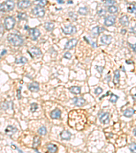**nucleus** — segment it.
Masks as SVG:
<instances>
[{
	"instance_id": "nucleus-17",
	"label": "nucleus",
	"mask_w": 136,
	"mask_h": 153,
	"mask_svg": "<svg viewBox=\"0 0 136 153\" xmlns=\"http://www.w3.org/2000/svg\"><path fill=\"white\" fill-rule=\"evenodd\" d=\"M61 116V111L59 109H55L50 112V117L52 119H59Z\"/></svg>"
},
{
	"instance_id": "nucleus-8",
	"label": "nucleus",
	"mask_w": 136,
	"mask_h": 153,
	"mask_svg": "<svg viewBox=\"0 0 136 153\" xmlns=\"http://www.w3.org/2000/svg\"><path fill=\"white\" fill-rule=\"evenodd\" d=\"M29 35L32 40H36L40 36V31L37 28H31L29 30Z\"/></svg>"
},
{
	"instance_id": "nucleus-53",
	"label": "nucleus",
	"mask_w": 136,
	"mask_h": 153,
	"mask_svg": "<svg viewBox=\"0 0 136 153\" xmlns=\"http://www.w3.org/2000/svg\"><path fill=\"white\" fill-rule=\"evenodd\" d=\"M24 29H25V30H29L30 28L29 27H28L27 25H26V26L24 27Z\"/></svg>"
},
{
	"instance_id": "nucleus-57",
	"label": "nucleus",
	"mask_w": 136,
	"mask_h": 153,
	"mask_svg": "<svg viewBox=\"0 0 136 153\" xmlns=\"http://www.w3.org/2000/svg\"><path fill=\"white\" fill-rule=\"evenodd\" d=\"M122 70H123V71L125 72V67H122Z\"/></svg>"
},
{
	"instance_id": "nucleus-19",
	"label": "nucleus",
	"mask_w": 136,
	"mask_h": 153,
	"mask_svg": "<svg viewBox=\"0 0 136 153\" xmlns=\"http://www.w3.org/2000/svg\"><path fill=\"white\" fill-rule=\"evenodd\" d=\"M60 137L61 139H63V140H69L71 137V133L69 131L65 130L60 133Z\"/></svg>"
},
{
	"instance_id": "nucleus-26",
	"label": "nucleus",
	"mask_w": 136,
	"mask_h": 153,
	"mask_svg": "<svg viewBox=\"0 0 136 153\" xmlns=\"http://www.w3.org/2000/svg\"><path fill=\"white\" fill-rule=\"evenodd\" d=\"M41 142V139L40 137L38 136H35L33 137V148H36L40 144Z\"/></svg>"
},
{
	"instance_id": "nucleus-46",
	"label": "nucleus",
	"mask_w": 136,
	"mask_h": 153,
	"mask_svg": "<svg viewBox=\"0 0 136 153\" xmlns=\"http://www.w3.org/2000/svg\"><path fill=\"white\" fill-rule=\"evenodd\" d=\"M7 53V50L5 49H3L1 51V57H2V56H3L4 55H5Z\"/></svg>"
},
{
	"instance_id": "nucleus-5",
	"label": "nucleus",
	"mask_w": 136,
	"mask_h": 153,
	"mask_svg": "<svg viewBox=\"0 0 136 153\" xmlns=\"http://www.w3.org/2000/svg\"><path fill=\"white\" fill-rule=\"evenodd\" d=\"M62 31L65 35H71L77 32V29L73 25H66L64 27L62 28Z\"/></svg>"
},
{
	"instance_id": "nucleus-24",
	"label": "nucleus",
	"mask_w": 136,
	"mask_h": 153,
	"mask_svg": "<svg viewBox=\"0 0 136 153\" xmlns=\"http://www.w3.org/2000/svg\"><path fill=\"white\" fill-rule=\"evenodd\" d=\"M44 27L45 28V29L48 31H52L54 29V25L53 22H46L44 25Z\"/></svg>"
},
{
	"instance_id": "nucleus-38",
	"label": "nucleus",
	"mask_w": 136,
	"mask_h": 153,
	"mask_svg": "<svg viewBox=\"0 0 136 153\" xmlns=\"http://www.w3.org/2000/svg\"><path fill=\"white\" fill-rule=\"evenodd\" d=\"M116 3L115 1H112V0H108V1H104V4L106 5V6H114V4Z\"/></svg>"
},
{
	"instance_id": "nucleus-21",
	"label": "nucleus",
	"mask_w": 136,
	"mask_h": 153,
	"mask_svg": "<svg viewBox=\"0 0 136 153\" xmlns=\"http://www.w3.org/2000/svg\"><path fill=\"white\" fill-rule=\"evenodd\" d=\"M134 113H135V110H134V109L130 108H127L126 110H125V112H123V116H124L125 117L131 118L133 116V115L134 114Z\"/></svg>"
},
{
	"instance_id": "nucleus-22",
	"label": "nucleus",
	"mask_w": 136,
	"mask_h": 153,
	"mask_svg": "<svg viewBox=\"0 0 136 153\" xmlns=\"http://www.w3.org/2000/svg\"><path fill=\"white\" fill-rule=\"evenodd\" d=\"M47 149L50 153H56L58 150V148H57V145L50 143L47 145Z\"/></svg>"
},
{
	"instance_id": "nucleus-35",
	"label": "nucleus",
	"mask_w": 136,
	"mask_h": 153,
	"mask_svg": "<svg viewBox=\"0 0 136 153\" xmlns=\"http://www.w3.org/2000/svg\"><path fill=\"white\" fill-rule=\"evenodd\" d=\"M97 14H99V16H100V17H103V16L106 15V10L105 9H103V8H100L99 9L97 8Z\"/></svg>"
},
{
	"instance_id": "nucleus-54",
	"label": "nucleus",
	"mask_w": 136,
	"mask_h": 153,
	"mask_svg": "<svg viewBox=\"0 0 136 153\" xmlns=\"http://www.w3.org/2000/svg\"><path fill=\"white\" fill-rule=\"evenodd\" d=\"M16 150H18V151H19V152L20 153H23V151H22L21 150H20V149H19V148H17V147H16Z\"/></svg>"
},
{
	"instance_id": "nucleus-6",
	"label": "nucleus",
	"mask_w": 136,
	"mask_h": 153,
	"mask_svg": "<svg viewBox=\"0 0 136 153\" xmlns=\"http://www.w3.org/2000/svg\"><path fill=\"white\" fill-rule=\"evenodd\" d=\"M27 52H28V53H29L31 57L32 58L35 57H40L42 55V51L38 47H31Z\"/></svg>"
},
{
	"instance_id": "nucleus-55",
	"label": "nucleus",
	"mask_w": 136,
	"mask_h": 153,
	"mask_svg": "<svg viewBox=\"0 0 136 153\" xmlns=\"http://www.w3.org/2000/svg\"><path fill=\"white\" fill-rule=\"evenodd\" d=\"M73 3V2L72 1H68V2H67V3H68V4H72Z\"/></svg>"
},
{
	"instance_id": "nucleus-43",
	"label": "nucleus",
	"mask_w": 136,
	"mask_h": 153,
	"mask_svg": "<svg viewBox=\"0 0 136 153\" xmlns=\"http://www.w3.org/2000/svg\"><path fill=\"white\" fill-rule=\"evenodd\" d=\"M19 88H20L17 90V94H16V96H17V98H18V99H21V91L22 87H20Z\"/></svg>"
},
{
	"instance_id": "nucleus-49",
	"label": "nucleus",
	"mask_w": 136,
	"mask_h": 153,
	"mask_svg": "<svg viewBox=\"0 0 136 153\" xmlns=\"http://www.w3.org/2000/svg\"><path fill=\"white\" fill-rule=\"evenodd\" d=\"M126 63L127 64H133V61L131 60H127L126 61Z\"/></svg>"
},
{
	"instance_id": "nucleus-12",
	"label": "nucleus",
	"mask_w": 136,
	"mask_h": 153,
	"mask_svg": "<svg viewBox=\"0 0 136 153\" xmlns=\"http://www.w3.org/2000/svg\"><path fill=\"white\" fill-rule=\"evenodd\" d=\"M112 37L110 35H106L103 34L101 36L100 42L101 43H102L104 45H109L112 42Z\"/></svg>"
},
{
	"instance_id": "nucleus-32",
	"label": "nucleus",
	"mask_w": 136,
	"mask_h": 153,
	"mask_svg": "<svg viewBox=\"0 0 136 153\" xmlns=\"http://www.w3.org/2000/svg\"><path fill=\"white\" fill-rule=\"evenodd\" d=\"M17 18L19 20H26L27 19V14L24 12H19L17 14Z\"/></svg>"
},
{
	"instance_id": "nucleus-11",
	"label": "nucleus",
	"mask_w": 136,
	"mask_h": 153,
	"mask_svg": "<svg viewBox=\"0 0 136 153\" xmlns=\"http://www.w3.org/2000/svg\"><path fill=\"white\" fill-rule=\"evenodd\" d=\"M28 89L32 93H37L40 90V85L37 82H32L28 85Z\"/></svg>"
},
{
	"instance_id": "nucleus-20",
	"label": "nucleus",
	"mask_w": 136,
	"mask_h": 153,
	"mask_svg": "<svg viewBox=\"0 0 136 153\" xmlns=\"http://www.w3.org/2000/svg\"><path fill=\"white\" fill-rule=\"evenodd\" d=\"M127 11L129 13H134L136 17V3H129L127 5Z\"/></svg>"
},
{
	"instance_id": "nucleus-7",
	"label": "nucleus",
	"mask_w": 136,
	"mask_h": 153,
	"mask_svg": "<svg viewBox=\"0 0 136 153\" xmlns=\"http://www.w3.org/2000/svg\"><path fill=\"white\" fill-rule=\"evenodd\" d=\"M116 22V17L113 15H109L105 18L104 19V25L106 27H111L115 24Z\"/></svg>"
},
{
	"instance_id": "nucleus-39",
	"label": "nucleus",
	"mask_w": 136,
	"mask_h": 153,
	"mask_svg": "<svg viewBox=\"0 0 136 153\" xmlns=\"http://www.w3.org/2000/svg\"><path fill=\"white\" fill-rule=\"evenodd\" d=\"M103 67H102V66H95V69L97 70V71L99 73V74H102L103 73Z\"/></svg>"
},
{
	"instance_id": "nucleus-1",
	"label": "nucleus",
	"mask_w": 136,
	"mask_h": 153,
	"mask_svg": "<svg viewBox=\"0 0 136 153\" xmlns=\"http://www.w3.org/2000/svg\"><path fill=\"white\" fill-rule=\"evenodd\" d=\"M7 40L8 42L10 43L14 46H20L24 43V40L22 38L21 36L15 33L8 34L7 36Z\"/></svg>"
},
{
	"instance_id": "nucleus-3",
	"label": "nucleus",
	"mask_w": 136,
	"mask_h": 153,
	"mask_svg": "<svg viewBox=\"0 0 136 153\" xmlns=\"http://www.w3.org/2000/svg\"><path fill=\"white\" fill-rule=\"evenodd\" d=\"M16 24V20L14 17H11V16H8V17H5L4 19V26L6 30L10 31L11 29H12Z\"/></svg>"
},
{
	"instance_id": "nucleus-52",
	"label": "nucleus",
	"mask_w": 136,
	"mask_h": 153,
	"mask_svg": "<svg viewBox=\"0 0 136 153\" xmlns=\"http://www.w3.org/2000/svg\"><path fill=\"white\" fill-rule=\"evenodd\" d=\"M133 135L136 137V128H135L134 129H133Z\"/></svg>"
},
{
	"instance_id": "nucleus-31",
	"label": "nucleus",
	"mask_w": 136,
	"mask_h": 153,
	"mask_svg": "<svg viewBox=\"0 0 136 153\" xmlns=\"http://www.w3.org/2000/svg\"><path fill=\"white\" fill-rule=\"evenodd\" d=\"M129 148L131 153H136V143L135 142H131L129 146Z\"/></svg>"
},
{
	"instance_id": "nucleus-18",
	"label": "nucleus",
	"mask_w": 136,
	"mask_h": 153,
	"mask_svg": "<svg viewBox=\"0 0 136 153\" xmlns=\"http://www.w3.org/2000/svg\"><path fill=\"white\" fill-rule=\"evenodd\" d=\"M119 22L120 25H122L124 27H128L129 25V17L127 15H123L119 19Z\"/></svg>"
},
{
	"instance_id": "nucleus-28",
	"label": "nucleus",
	"mask_w": 136,
	"mask_h": 153,
	"mask_svg": "<svg viewBox=\"0 0 136 153\" xmlns=\"http://www.w3.org/2000/svg\"><path fill=\"white\" fill-rule=\"evenodd\" d=\"M118 8L116 6H111L108 7V12L110 14H115L118 12Z\"/></svg>"
},
{
	"instance_id": "nucleus-42",
	"label": "nucleus",
	"mask_w": 136,
	"mask_h": 153,
	"mask_svg": "<svg viewBox=\"0 0 136 153\" xmlns=\"http://www.w3.org/2000/svg\"><path fill=\"white\" fill-rule=\"evenodd\" d=\"M102 92H103V89H102L101 87H99L97 88L95 90V93H96V95H99L101 94Z\"/></svg>"
},
{
	"instance_id": "nucleus-23",
	"label": "nucleus",
	"mask_w": 136,
	"mask_h": 153,
	"mask_svg": "<svg viewBox=\"0 0 136 153\" xmlns=\"http://www.w3.org/2000/svg\"><path fill=\"white\" fill-rule=\"evenodd\" d=\"M69 90L71 93L72 94H74V95H78L81 93V88L80 87H78V86H73V87L69 88Z\"/></svg>"
},
{
	"instance_id": "nucleus-36",
	"label": "nucleus",
	"mask_w": 136,
	"mask_h": 153,
	"mask_svg": "<svg viewBox=\"0 0 136 153\" xmlns=\"http://www.w3.org/2000/svg\"><path fill=\"white\" fill-rule=\"evenodd\" d=\"M36 2H38V6H40L41 7H44L48 4V1L46 0H38V1H35Z\"/></svg>"
},
{
	"instance_id": "nucleus-41",
	"label": "nucleus",
	"mask_w": 136,
	"mask_h": 153,
	"mask_svg": "<svg viewBox=\"0 0 136 153\" xmlns=\"http://www.w3.org/2000/svg\"><path fill=\"white\" fill-rule=\"evenodd\" d=\"M9 108V104H8V102H3L1 104V109H3V110H6Z\"/></svg>"
},
{
	"instance_id": "nucleus-29",
	"label": "nucleus",
	"mask_w": 136,
	"mask_h": 153,
	"mask_svg": "<svg viewBox=\"0 0 136 153\" xmlns=\"http://www.w3.org/2000/svg\"><path fill=\"white\" fill-rule=\"evenodd\" d=\"M38 133L40 135H45L47 133V129H46V127L42 126V127H41L38 129Z\"/></svg>"
},
{
	"instance_id": "nucleus-4",
	"label": "nucleus",
	"mask_w": 136,
	"mask_h": 153,
	"mask_svg": "<svg viewBox=\"0 0 136 153\" xmlns=\"http://www.w3.org/2000/svg\"><path fill=\"white\" fill-rule=\"evenodd\" d=\"M31 12H32V14H33V15L37 16V17H41V18L44 17V16L45 15V10H44V9L42 7L38 6V5L32 9Z\"/></svg>"
},
{
	"instance_id": "nucleus-13",
	"label": "nucleus",
	"mask_w": 136,
	"mask_h": 153,
	"mask_svg": "<svg viewBox=\"0 0 136 153\" xmlns=\"http://www.w3.org/2000/svg\"><path fill=\"white\" fill-rule=\"evenodd\" d=\"M105 31V29L103 27H99V26H97V27H93L91 30V33L92 34V36L93 37H97L98 36H99V34L101 33L102 32H103Z\"/></svg>"
},
{
	"instance_id": "nucleus-37",
	"label": "nucleus",
	"mask_w": 136,
	"mask_h": 153,
	"mask_svg": "<svg viewBox=\"0 0 136 153\" xmlns=\"http://www.w3.org/2000/svg\"><path fill=\"white\" fill-rule=\"evenodd\" d=\"M68 15H69V17H70L71 19L73 20L74 21L78 19V15H77L75 12H69L68 13Z\"/></svg>"
},
{
	"instance_id": "nucleus-30",
	"label": "nucleus",
	"mask_w": 136,
	"mask_h": 153,
	"mask_svg": "<svg viewBox=\"0 0 136 153\" xmlns=\"http://www.w3.org/2000/svg\"><path fill=\"white\" fill-rule=\"evenodd\" d=\"M89 12L87 7H80L78 9V13L81 15H87Z\"/></svg>"
},
{
	"instance_id": "nucleus-47",
	"label": "nucleus",
	"mask_w": 136,
	"mask_h": 153,
	"mask_svg": "<svg viewBox=\"0 0 136 153\" xmlns=\"http://www.w3.org/2000/svg\"><path fill=\"white\" fill-rule=\"evenodd\" d=\"M110 91H108V93H107V94H106V95H103L102 96V97H101L100 98H99V100H101V99H103V97H108V96L109 95H110Z\"/></svg>"
},
{
	"instance_id": "nucleus-40",
	"label": "nucleus",
	"mask_w": 136,
	"mask_h": 153,
	"mask_svg": "<svg viewBox=\"0 0 136 153\" xmlns=\"http://www.w3.org/2000/svg\"><path fill=\"white\" fill-rule=\"evenodd\" d=\"M71 57H72V55H71V54L69 52H66L64 54V55H63V58H65V59H71Z\"/></svg>"
},
{
	"instance_id": "nucleus-44",
	"label": "nucleus",
	"mask_w": 136,
	"mask_h": 153,
	"mask_svg": "<svg viewBox=\"0 0 136 153\" xmlns=\"http://www.w3.org/2000/svg\"><path fill=\"white\" fill-rule=\"evenodd\" d=\"M129 46L131 48V49L133 50V51L134 52H136V43L134 44H131V43H129Z\"/></svg>"
},
{
	"instance_id": "nucleus-27",
	"label": "nucleus",
	"mask_w": 136,
	"mask_h": 153,
	"mask_svg": "<svg viewBox=\"0 0 136 153\" xmlns=\"http://www.w3.org/2000/svg\"><path fill=\"white\" fill-rule=\"evenodd\" d=\"M27 61H28V59L25 57H21L19 59H15V63L16 64H21V63L24 64V63H27Z\"/></svg>"
},
{
	"instance_id": "nucleus-16",
	"label": "nucleus",
	"mask_w": 136,
	"mask_h": 153,
	"mask_svg": "<svg viewBox=\"0 0 136 153\" xmlns=\"http://www.w3.org/2000/svg\"><path fill=\"white\" fill-rule=\"evenodd\" d=\"M73 104L78 107H81L84 106L86 103V100L82 97H74L73 99Z\"/></svg>"
},
{
	"instance_id": "nucleus-45",
	"label": "nucleus",
	"mask_w": 136,
	"mask_h": 153,
	"mask_svg": "<svg viewBox=\"0 0 136 153\" xmlns=\"http://www.w3.org/2000/svg\"><path fill=\"white\" fill-rule=\"evenodd\" d=\"M131 31H132L134 34H136V24L135 25V26H134L133 27H132L131 29Z\"/></svg>"
},
{
	"instance_id": "nucleus-34",
	"label": "nucleus",
	"mask_w": 136,
	"mask_h": 153,
	"mask_svg": "<svg viewBox=\"0 0 136 153\" xmlns=\"http://www.w3.org/2000/svg\"><path fill=\"white\" fill-rule=\"evenodd\" d=\"M38 104L36 103H32L31 104V106H30V110L32 113H34V112L38 109Z\"/></svg>"
},
{
	"instance_id": "nucleus-9",
	"label": "nucleus",
	"mask_w": 136,
	"mask_h": 153,
	"mask_svg": "<svg viewBox=\"0 0 136 153\" xmlns=\"http://www.w3.org/2000/svg\"><path fill=\"white\" fill-rule=\"evenodd\" d=\"M78 43V39L72 38L70 39L69 40H68L65 45V50H71L73 48L76 46V44Z\"/></svg>"
},
{
	"instance_id": "nucleus-48",
	"label": "nucleus",
	"mask_w": 136,
	"mask_h": 153,
	"mask_svg": "<svg viewBox=\"0 0 136 153\" xmlns=\"http://www.w3.org/2000/svg\"><path fill=\"white\" fill-rule=\"evenodd\" d=\"M2 34H3V27L2 24H1V36H2Z\"/></svg>"
},
{
	"instance_id": "nucleus-56",
	"label": "nucleus",
	"mask_w": 136,
	"mask_h": 153,
	"mask_svg": "<svg viewBox=\"0 0 136 153\" xmlns=\"http://www.w3.org/2000/svg\"><path fill=\"white\" fill-rule=\"evenodd\" d=\"M133 99L136 101V95H133Z\"/></svg>"
},
{
	"instance_id": "nucleus-15",
	"label": "nucleus",
	"mask_w": 136,
	"mask_h": 153,
	"mask_svg": "<svg viewBox=\"0 0 136 153\" xmlns=\"http://www.w3.org/2000/svg\"><path fill=\"white\" fill-rule=\"evenodd\" d=\"M17 131V128L16 127H14L12 125H8L5 129V133L8 136L12 137L13 135L16 133Z\"/></svg>"
},
{
	"instance_id": "nucleus-33",
	"label": "nucleus",
	"mask_w": 136,
	"mask_h": 153,
	"mask_svg": "<svg viewBox=\"0 0 136 153\" xmlns=\"http://www.w3.org/2000/svg\"><path fill=\"white\" fill-rule=\"evenodd\" d=\"M111 97H110V102H112V103H114V104H115L116 102L117 101V100L118 99V98H119V97L118 96L116 95H114V93H111Z\"/></svg>"
},
{
	"instance_id": "nucleus-25",
	"label": "nucleus",
	"mask_w": 136,
	"mask_h": 153,
	"mask_svg": "<svg viewBox=\"0 0 136 153\" xmlns=\"http://www.w3.org/2000/svg\"><path fill=\"white\" fill-rule=\"evenodd\" d=\"M120 77V71L118 70H116V71H114V79H113V83H114V85H117V84L119 83Z\"/></svg>"
},
{
	"instance_id": "nucleus-14",
	"label": "nucleus",
	"mask_w": 136,
	"mask_h": 153,
	"mask_svg": "<svg viewBox=\"0 0 136 153\" xmlns=\"http://www.w3.org/2000/svg\"><path fill=\"white\" fill-rule=\"evenodd\" d=\"M99 120L101 123L106 125L110 123V116L108 112L101 113V114L99 115Z\"/></svg>"
},
{
	"instance_id": "nucleus-2",
	"label": "nucleus",
	"mask_w": 136,
	"mask_h": 153,
	"mask_svg": "<svg viewBox=\"0 0 136 153\" xmlns=\"http://www.w3.org/2000/svg\"><path fill=\"white\" fill-rule=\"evenodd\" d=\"M14 8V2L12 0L5 1V2L1 3V6H0V10L1 12L11 11Z\"/></svg>"
},
{
	"instance_id": "nucleus-50",
	"label": "nucleus",
	"mask_w": 136,
	"mask_h": 153,
	"mask_svg": "<svg viewBox=\"0 0 136 153\" xmlns=\"http://www.w3.org/2000/svg\"><path fill=\"white\" fill-rule=\"evenodd\" d=\"M57 3H59V4H63V3H64V1L62 0H57Z\"/></svg>"
},
{
	"instance_id": "nucleus-51",
	"label": "nucleus",
	"mask_w": 136,
	"mask_h": 153,
	"mask_svg": "<svg viewBox=\"0 0 136 153\" xmlns=\"http://www.w3.org/2000/svg\"><path fill=\"white\" fill-rule=\"evenodd\" d=\"M126 32H127V31L125 30V29H122V30H121V33H122V34H123V35H124V34H125V33H126Z\"/></svg>"
},
{
	"instance_id": "nucleus-10",
	"label": "nucleus",
	"mask_w": 136,
	"mask_h": 153,
	"mask_svg": "<svg viewBox=\"0 0 136 153\" xmlns=\"http://www.w3.org/2000/svg\"><path fill=\"white\" fill-rule=\"evenodd\" d=\"M31 5V2L30 1L26 0V1H19L17 2V6L18 8L24 10V9H27L29 8Z\"/></svg>"
}]
</instances>
